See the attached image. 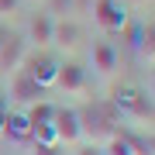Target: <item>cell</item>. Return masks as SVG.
Listing matches in <instances>:
<instances>
[{
    "label": "cell",
    "mask_w": 155,
    "mask_h": 155,
    "mask_svg": "<svg viewBox=\"0 0 155 155\" xmlns=\"http://www.w3.org/2000/svg\"><path fill=\"white\" fill-rule=\"evenodd\" d=\"M55 90L62 97H72V100L90 97V72L79 62H62L59 72H55Z\"/></svg>",
    "instance_id": "cell-6"
},
{
    "label": "cell",
    "mask_w": 155,
    "mask_h": 155,
    "mask_svg": "<svg viewBox=\"0 0 155 155\" xmlns=\"http://www.w3.org/2000/svg\"><path fill=\"white\" fill-rule=\"evenodd\" d=\"M76 155H104V152H100L97 145H79V148H76Z\"/></svg>",
    "instance_id": "cell-18"
},
{
    "label": "cell",
    "mask_w": 155,
    "mask_h": 155,
    "mask_svg": "<svg viewBox=\"0 0 155 155\" xmlns=\"http://www.w3.org/2000/svg\"><path fill=\"white\" fill-rule=\"evenodd\" d=\"M4 124H7V104L0 100V138H4Z\"/></svg>",
    "instance_id": "cell-20"
},
{
    "label": "cell",
    "mask_w": 155,
    "mask_h": 155,
    "mask_svg": "<svg viewBox=\"0 0 155 155\" xmlns=\"http://www.w3.org/2000/svg\"><path fill=\"white\" fill-rule=\"evenodd\" d=\"M7 35H11V31H7V28H4V24H0V45H4V41H7Z\"/></svg>",
    "instance_id": "cell-22"
},
{
    "label": "cell",
    "mask_w": 155,
    "mask_h": 155,
    "mask_svg": "<svg viewBox=\"0 0 155 155\" xmlns=\"http://www.w3.org/2000/svg\"><path fill=\"white\" fill-rule=\"evenodd\" d=\"M138 59H141V66H148L152 69V62H155V28L152 24H145V28L138 31Z\"/></svg>",
    "instance_id": "cell-14"
},
{
    "label": "cell",
    "mask_w": 155,
    "mask_h": 155,
    "mask_svg": "<svg viewBox=\"0 0 155 155\" xmlns=\"http://www.w3.org/2000/svg\"><path fill=\"white\" fill-rule=\"evenodd\" d=\"M121 4H131V7H152V0H121Z\"/></svg>",
    "instance_id": "cell-21"
},
{
    "label": "cell",
    "mask_w": 155,
    "mask_h": 155,
    "mask_svg": "<svg viewBox=\"0 0 155 155\" xmlns=\"http://www.w3.org/2000/svg\"><path fill=\"white\" fill-rule=\"evenodd\" d=\"M52 21H55V17L45 14V11L31 14V21H28V35H24L28 48H35V52H48V48H52Z\"/></svg>",
    "instance_id": "cell-12"
},
{
    "label": "cell",
    "mask_w": 155,
    "mask_h": 155,
    "mask_svg": "<svg viewBox=\"0 0 155 155\" xmlns=\"http://www.w3.org/2000/svg\"><path fill=\"white\" fill-rule=\"evenodd\" d=\"M24 4H31V7H38V4H45V0H24Z\"/></svg>",
    "instance_id": "cell-23"
},
{
    "label": "cell",
    "mask_w": 155,
    "mask_h": 155,
    "mask_svg": "<svg viewBox=\"0 0 155 155\" xmlns=\"http://www.w3.org/2000/svg\"><path fill=\"white\" fill-rule=\"evenodd\" d=\"M90 4H93V0H72V7H76V14H90Z\"/></svg>",
    "instance_id": "cell-19"
},
{
    "label": "cell",
    "mask_w": 155,
    "mask_h": 155,
    "mask_svg": "<svg viewBox=\"0 0 155 155\" xmlns=\"http://www.w3.org/2000/svg\"><path fill=\"white\" fill-rule=\"evenodd\" d=\"M28 52H31V48H28V41H24L21 35H14V31H11V35H7V41L0 45V76H4V79H7V76H14V72L24 66Z\"/></svg>",
    "instance_id": "cell-10"
},
{
    "label": "cell",
    "mask_w": 155,
    "mask_h": 155,
    "mask_svg": "<svg viewBox=\"0 0 155 155\" xmlns=\"http://www.w3.org/2000/svg\"><path fill=\"white\" fill-rule=\"evenodd\" d=\"M114 114L117 121L131 124L127 131H138V134H152V100L134 93V90H124V93H117L114 100Z\"/></svg>",
    "instance_id": "cell-2"
},
{
    "label": "cell",
    "mask_w": 155,
    "mask_h": 155,
    "mask_svg": "<svg viewBox=\"0 0 155 155\" xmlns=\"http://www.w3.org/2000/svg\"><path fill=\"white\" fill-rule=\"evenodd\" d=\"M100 152L104 155H152V134H138V131H127V127H117L104 141Z\"/></svg>",
    "instance_id": "cell-4"
},
{
    "label": "cell",
    "mask_w": 155,
    "mask_h": 155,
    "mask_svg": "<svg viewBox=\"0 0 155 155\" xmlns=\"http://www.w3.org/2000/svg\"><path fill=\"white\" fill-rule=\"evenodd\" d=\"M76 114H79V127H83V145L104 148V141L121 127V121H117L110 104H86V107H79Z\"/></svg>",
    "instance_id": "cell-1"
},
{
    "label": "cell",
    "mask_w": 155,
    "mask_h": 155,
    "mask_svg": "<svg viewBox=\"0 0 155 155\" xmlns=\"http://www.w3.org/2000/svg\"><path fill=\"white\" fill-rule=\"evenodd\" d=\"M52 131H55L59 148H79L83 145V127H79L76 107H55L52 110Z\"/></svg>",
    "instance_id": "cell-5"
},
{
    "label": "cell",
    "mask_w": 155,
    "mask_h": 155,
    "mask_svg": "<svg viewBox=\"0 0 155 155\" xmlns=\"http://www.w3.org/2000/svg\"><path fill=\"white\" fill-rule=\"evenodd\" d=\"M4 138H7V141H14V145H31V124H28V110H14V114H7Z\"/></svg>",
    "instance_id": "cell-13"
},
{
    "label": "cell",
    "mask_w": 155,
    "mask_h": 155,
    "mask_svg": "<svg viewBox=\"0 0 155 155\" xmlns=\"http://www.w3.org/2000/svg\"><path fill=\"white\" fill-rule=\"evenodd\" d=\"M83 41V28H79L76 17H55L52 21V48L62 55H72Z\"/></svg>",
    "instance_id": "cell-8"
},
{
    "label": "cell",
    "mask_w": 155,
    "mask_h": 155,
    "mask_svg": "<svg viewBox=\"0 0 155 155\" xmlns=\"http://www.w3.org/2000/svg\"><path fill=\"white\" fill-rule=\"evenodd\" d=\"M7 97H11V104L17 107V110H28V107H35L38 100H45V90L35 83L24 69H17L14 76H7Z\"/></svg>",
    "instance_id": "cell-7"
},
{
    "label": "cell",
    "mask_w": 155,
    "mask_h": 155,
    "mask_svg": "<svg viewBox=\"0 0 155 155\" xmlns=\"http://www.w3.org/2000/svg\"><path fill=\"white\" fill-rule=\"evenodd\" d=\"M90 66H93V76L100 83H110L117 76V48L107 38L93 41V48H90Z\"/></svg>",
    "instance_id": "cell-9"
},
{
    "label": "cell",
    "mask_w": 155,
    "mask_h": 155,
    "mask_svg": "<svg viewBox=\"0 0 155 155\" xmlns=\"http://www.w3.org/2000/svg\"><path fill=\"white\" fill-rule=\"evenodd\" d=\"M17 4H21V0H0V21H7V17L17 11Z\"/></svg>",
    "instance_id": "cell-17"
},
{
    "label": "cell",
    "mask_w": 155,
    "mask_h": 155,
    "mask_svg": "<svg viewBox=\"0 0 155 155\" xmlns=\"http://www.w3.org/2000/svg\"><path fill=\"white\" fill-rule=\"evenodd\" d=\"M90 17H93V24L104 35L127 31V4H121V0H93L90 4Z\"/></svg>",
    "instance_id": "cell-3"
},
{
    "label": "cell",
    "mask_w": 155,
    "mask_h": 155,
    "mask_svg": "<svg viewBox=\"0 0 155 155\" xmlns=\"http://www.w3.org/2000/svg\"><path fill=\"white\" fill-rule=\"evenodd\" d=\"M45 7H48L45 14H55V17H76L72 0H45Z\"/></svg>",
    "instance_id": "cell-15"
},
{
    "label": "cell",
    "mask_w": 155,
    "mask_h": 155,
    "mask_svg": "<svg viewBox=\"0 0 155 155\" xmlns=\"http://www.w3.org/2000/svg\"><path fill=\"white\" fill-rule=\"evenodd\" d=\"M28 155H62L59 145H41V141H31L28 145Z\"/></svg>",
    "instance_id": "cell-16"
},
{
    "label": "cell",
    "mask_w": 155,
    "mask_h": 155,
    "mask_svg": "<svg viewBox=\"0 0 155 155\" xmlns=\"http://www.w3.org/2000/svg\"><path fill=\"white\" fill-rule=\"evenodd\" d=\"M21 69L28 72V76L35 79V83H38V86L45 90V93H48V90L55 86V72H59V62H52L48 55H45V52H35V55H28Z\"/></svg>",
    "instance_id": "cell-11"
}]
</instances>
